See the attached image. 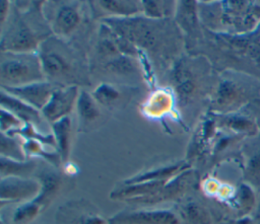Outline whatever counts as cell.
<instances>
[{
  "label": "cell",
  "mask_w": 260,
  "mask_h": 224,
  "mask_svg": "<svg viewBox=\"0 0 260 224\" xmlns=\"http://www.w3.org/2000/svg\"><path fill=\"white\" fill-rule=\"evenodd\" d=\"M76 224H108V220H105L98 214H85L78 218Z\"/></svg>",
  "instance_id": "d4e9b609"
},
{
  "label": "cell",
  "mask_w": 260,
  "mask_h": 224,
  "mask_svg": "<svg viewBox=\"0 0 260 224\" xmlns=\"http://www.w3.org/2000/svg\"><path fill=\"white\" fill-rule=\"evenodd\" d=\"M56 87L57 86L51 82L39 81L17 87L1 86V89L34 106L35 108L42 110L50 100Z\"/></svg>",
  "instance_id": "52a82bcc"
},
{
  "label": "cell",
  "mask_w": 260,
  "mask_h": 224,
  "mask_svg": "<svg viewBox=\"0 0 260 224\" xmlns=\"http://www.w3.org/2000/svg\"><path fill=\"white\" fill-rule=\"evenodd\" d=\"M193 172L190 169H187L172 179H170L157 193L152 196L139 199L133 201L135 203H142V204H157L160 202L173 200L176 198L181 197L186 190H188L194 179Z\"/></svg>",
  "instance_id": "ba28073f"
},
{
  "label": "cell",
  "mask_w": 260,
  "mask_h": 224,
  "mask_svg": "<svg viewBox=\"0 0 260 224\" xmlns=\"http://www.w3.org/2000/svg\"><path fill=\"white\" fill-rule=\"evenodd\" d=\"M78 94L77 85L57 86L50 100L41 110L42 115L52 124L67 117L77 101Z\"/></svg>",
  "instance_id": "8992f818"
},
{
  "label": "cell",
  "mask_w": 260,
  "mask_h": 224,
  "mask_svg": "<svg viewBox=\"0 0 260 224\" xmlns=\"http://www.w3.org/2000/svg\"><path fill=\"white\" fill-rule=\"evenodd\" d=\"M41 41L35 29L25 21H17L2 35L1 51L11 53H32L39 46Z\"/></svg>",
  "instance_id": "277c9868"
},
{
  "label": "cell",
  "mask_w": 260,
  "mask_h": 224,
  "mask_svg": "<svg viewBox=\"0 0 260 224\" xmlns=\"http://www.w3.org/2000/svg\"><path fill=\"white\" fill-rule=\"evenodd\" d=\"M180 214L185 224H212L208 211L197 202H187L182 206Z\"/></svg>",
  "instance_id": "9a60e30c"
},
{
  "label": "cell",
  "mask_w": 260,
  "mask_h": 224,
  "mask_svg": "<svg viewBox=\"0 0 260 224\" xmlns=\"http://www.w3.org/2000/svg\"><path fill=\"white\" fill-rule=\"evenodd\" d=\"M44 73L39 56L32 53L2 52L1 86L17 87L42 81Z\"/></svg>",
  "instance_id": "6da1fadb"
},
{
  "label": "cell",
  "mask_w": 260,
  "mask_h": 224,
  "mask_svg": "<svg viewBox=\"0 0 260 224\" xmlns=\"http://www.w3.org/2000/svg\"><path fill=\"white\" fill-rule=\"evenodd\" d=\"M1 107L10 111L25 124L34 126L40 125L41 115L39 109L27 104L26 102L18 99L17 97L5 92L1 89Z\"/></svg>",
  "instance_id": "9c48e42d"
},
{
  "label": "cell",
  "mask_w": 260,
  "mask_h": 224,
  "mask_svg": "<svg viewBox=\"0 0 260 224\" xmlns=\"http://www.w3.org/2000/svg\"><path fill=\"white\" fill-rule=\"evenodd\" d=\"M189 169V165L186 162H177L172 165H167L160 168H156L153 170L146 171L144 173H140L137 175H134L126 180H124L123 184H132L142 181H151V180H162V179H171L178 175L179 173Z\"/></svg>",
  "instance_id": "8fae6325"
},
{
  "label": "cell",
  "mask_w": 260,
  "mask_h": 224,
  "mask_svg": "<svg viewBox=\"0 0 260 224\" xmlns=\"http://www.w3.org/2000/svg\"><path fill=\"white\" fill-rule=\"evenodd\" d=\"M92 96L96 102L110 107L117 104L121 100L122 93L115 85L103 83L95 88Z\"/></svg>",
  "instance_id": "d6986e66"
},
{
  "label": "cell",
  "mask_w": 260,
  "mask_h": 224,
  "mask_svg": "<svg viewBox=\"0 0 260 224\" xmlns=\"http://www.w3.org/2000/svg\"><path fill=\"white\" fill-rule=\"evenodd\" d=\"M76 107L79 118L85 123L94 122L100 117V109L98 107L96 100L86 91H81L78 94Z\"/></svg>",
  "instance_id": "e0dca14e"
},
{
  "label": "cell",
  "mask_w": 260,
  "mask_h": 224,
  "mask_svg": "<svg viewBox=\"0 0 260 224\" xmlns=\"http://www.w3.org/2000/svg\"><path fill=\"white\" fill-rule=\"evenodd\" d=\"M43 209L35 202L28 201L17 207L12 215V221L15 224H27L32 221Z\"/></svg>",
  "instance_id": "44dd1931"
},
{
  "label": "cell",
  "mask_w": 260,
  "mask_h": 224,
  "mask_svg": "<svg viewBox=\"0 0 260 224\" xmlns=\"http://www.w3.org/2000/svg\"><path fill=\"white\" fill-rule=\"evenodd\" d=\"M35 161H17L1 156V178L6 176L25 177L36 168Z\"/></svg>",
  "instance_id": "2e32d148"
},
{
  "label": "cell",
  "mask_w": 260,
  "mask_h": 224,
  "mask_svg": "<svg viewBox=\"0 0 260 224\" xmlns=\"http://www.w3.org/2000/svg\"><path fill=\"white\" fill-rule=\"evenodd\" d=\"M41 181L21 176H6L1 178V205L21 201H31L41 192Z\"/></svg>",
  "instance_id": "3957f363"
},
{
  "label": "cell",
  "mask_w": 260,
  "mask_h": 224,
  "mask_svg": "<svg viewBox=\"0 0 260 224\" xmlns=\"http://www.w3.org/2000/svg\"><path fill=\"white\" fill-rule=\"evenodd\" d=\"M25 155L23 146H20L12 136L1 133V156L17 161H24Z\"/></svg>",
  "instance_id": "ffe728a7"
},
{
  "label": "cell",
  "mask_w": 260,
  "mask_h": 224,
  "mask_svg": "<svg viewBox=\"0 0 260 224\" xmlns=\"http://www.w3.org/2000/svg\"><path fill=\"white\" fill-rule=\"evenodd\" d=\"M41 192L32 201H35L43 210L57 195L61 185L60 176L53 171H44L40 176Z\"/></svg>",
  "instance_id": "4fadbf2b"
},
{
  "label": "cell",
  "mask_w": 260,
  "mask_h": 224,
  "mask_svg": "<svg viewBox=\"0 0 260 224\" xmlns=\"http://www.w3.org/2000/svg\"><path fill=\"white\" fill-rule=\"evenodd\" d=\"M53 135L57 143L59 154L63 161L68 159L70 151V132L71 121L69 117H65L52 124Z\"/></svg>",
  "instance_id": "5bb4252c"
},
{
  "label": "cell",
  "mask_w": 260,
  "mask_h": 224,
  "mask_svg": "<svg viewBox=\"0 0 260 224\" xmlns=\"http://www.w3.org/2000/svg\"><path fill=\"white\" fill-rule=\"evenodd\" d=\"M108 224H185L182 218L169 210H137L118 213Z\"/></svg>",
  "instance_id": "5b68a950"
},
{
  "label": "cell",
  "mask_w": 260,
  "mask_h": 224,
  "mask_svg": "<svg viewBox=\"0 0 260 224\" xmlns=\"http://www.w3.org/2000/svg\"><path fill=\"white\" fill-rule=\"evenodd\" d=\"M80 22V11L77 5L64 4L58 8L53 19L52 29L58 36L71 33Z\"/></svg>",
  "instance_id": "30bf717a"
},
{
  "label": "cell",
  "mask_w": 260,
  "mask_h": 224,
  "mask_svg": "<svg viewBox=\"0 0 260 224\" xmlns=\"http://www.w3.org/2000/svg\"><path fill=\"white\" fill-rule=\"evenodd\" d=\"M106 68L114 72L116 74L120 75H126V74H131L135 71V66L133 61L126 56H118L114 58V60H111L107 63Z\"/></svg>",
  "instance_id": "7402d4cb"
},
{
  "label": "cell",
  "mask_w": 260,
  "mask_h": 224,
  "mask_svg": "<svg viewBox=\"0 0 260 224\" xmlns=\"http://www.w3.org/2000/svg\"><path fill=\"white\" fill-rule=\"evenodd\" d=\"M39 58L44 75L52 80L69 82L76 72V61L71 49L59 39L49 38L40 45ZM73 82V80H72Z\"/></svg>",
  "instance_id": "7a4b0ae2"
},
{
  "label": "cell",
  "mask_w": 260,
  "mask_h": 224,
  "mask_svg": "<svg viewBox=\"0 0 260 224\" xmlns=\"http://www.w3.org/2000/svg\"><path fill=\"white\" fill-rule=\"evenodd\" d=\"M99 5L107 11L115 15L120 16H132L139 11H142V7H139L135 1H99Z\"/></svg>",
  "instance_id": "ac0fdd59"
},
{
  "label": "cell",
  "mask_w": 260,
  "mask_h": 224,
  "mask_svg": "<svg viewBox=\"0 0 260 224\" xmlns=\"http://www.w3.org/2000/svg\"><path fill=\"white\" fill-rule=\"evenodd\" d=\"M8 10H9V1H1L0 2V23L1 27H3L6 18L8 17Z\"/></svg>",
  "instance_id": "484cf974"
},
{
  "label": "cell",
  "mask_w": 260,
  "mask_h": 224,
  "mask_svg": "<svg viewBox=\"0 0 260 224\" xmlns=\"http://www.w3.org/2000/svg\"><path fill=\"white\" fill-rule=\"evenodd\" d=\"M173 106V95L165 89H159L153 92L146 102L143 104L142 110L149 118H160L165 116Z\"/></svg>",
  "instance_id": "7c38bea8"
},
{
  "label": "cell",
  "mask_w": 260,
  "mask_h": 224,
  "mask_svg": "<svg viewBox=\"0 0 260 224\" xmlns=\"http://www.w3.org/2000/svg\"><path fill=\"white\" fill-rule=\"evenodd\" d=\"M142 3V11L150 19H157L164 16L165 11L161 10V7H165V4L159 5L157 1H143Z\"/></svg>",
  "instance_id": "cb8c5ba5"
},
{
  "label": "cell",
  "mask_w": 260,
  "mask_h": 224,
  "mask_svg": "<svg viewBox=\"0 0 260 224\" xmlns=\"http://www.w3.org/2000/svg\"><path fill=\"white\" fill-rule=\"evenodd\" d=\"M25 123H23L16 116L1 107V133H8L10 131L21 129Z\"/></svg>",
  "instance_id": "603a6c76"
}]
</instances>
